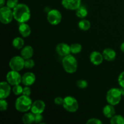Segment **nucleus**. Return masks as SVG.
<instances>
[{"label": "nucleus", "mask_w": 124, "mask_h": 124, "mask_svg": "<svg viewBox=\"0 0 124 124\" xmlns=\"http://www.w3.org/2000/svg\"><path fill=\"white\" fill-rule=\"evenodd\" d=\"M13 13L15 19L20 23L27 22L31 16L30 8L24 4H19L13 9Z\"/></svg>", "instance_id": "obj_1"}, {"label": "nucleus", "mask_w": 124, "mask_h": 124, "mask_svg": "<svg viewBox=\"0 0 124 124\" xmlns=\"http://www.w3.org/2000/svg\"><path fill=\"white\" fill-rule=\"evenodd\" d=\"M32 104L31 99L29 96L23 94L16 100L15 108L17 111L19 112H27L31 109Z\"/></svg>", "instance_id": "obj_2"}, {"label": "nucleus", "mask_w": 124, "mask_h": 124, "mask_svg": "<svg viewBox=\"0 0 124 124\" xmlns=\"http://www.w3.org/2000/svg\"><path fill=\"white\" fill-rule=\"evenodd\" d=\"M62 63L63 68L67 73H73L77 70V60L73 56L70 54L64 57Z\"/></svg>", "instance_id": "obj_3"}, {"label": "nucleus", "mask_w": 124, "mask_h": 124, "mask_svg": "<svg viewBox=\"0 0 124 124\" xmlns=\"http://www.w3.org/2000/svg\"><path fill=\"white\" fill-rule=\"evenodd\" d=\"M122 94L120 88H112L108 91L107 93V101L109 104L116 105L121 102Z\"/></svg>", "instance_id": "obj_4"}, {"label": "nucleus", "mask_w": 124, "mask_h": 124, "mask_svg": "<svg viewBox=\"0 0 124 124\" xmlns=\"http://www.w3.org/2000/svg\"><path fill=\"white\" fill-rule=\"evenodd\" d=\"M13 13L11 8L7 6H3L0 8V21L4 24H8L13 20Z\"/></svg>", "instance_id": "obj_5"}, {"label": "nucleus", "mask_w": 124, "mask_h": 124, "mask_svg": "<svg viewBox=\"0 0 124 124\" xmlns=\"http://www.w3.org/2000/svg\"><path fill=\"white\" fill-rule=\"evenodd\" d=\"M63 107L66 111L70 113L76 112L79 108L77 100L71 96H67L64 99Z\"/></svg>", "instance_id": "obj_6"}, {"label": "nucleus", "mask_w": 124, "mask_h": 124, "mask_svg": "<svg viewBox=\"0 0 124 124\" xmlns=\"http://www.w3.org/2000/svg\"><path fill=\"white\" fill-rule=\"evenodd\" d=\"M24 59L22 56H15L10 59L9 67L12 70L19 71L24 67Z\"/></svg>", "instance_id": "obj_7"}, {"label": "nucleus", "mask_w": 124, "mask_h": 124, "mask_svg": "<svg viewBox=\"0 0 124 124\" xmlns=\"http://www.w3.org/2000/svg\"><path fill=\"white\" fill-rule=\"evenodd\" d=\"M47 21L50 24L53 25H58L62 20L61 13L58 10H51L47 13Z\"/></svg>", "instance_id": "obj_8"}, {"label": "nucleus", "mask_w": 124, "mask_h": 124, "mask_svg": "<svg viewBox=\"0 0 124 124\" xmlns=\"http://www.w3.org/2000/svg\"><path fill=\"white\" fill-rule=\"evenodd\" d=\"M7 81L11 85H16L19 84L22 81V77L18 71H12L8 72L6 76Z\"/></svg>", "instance_id": "obj_9"}, {"label": "nucleus", "mask_w": 124, "mask_h": 124, "mask_svg": "<svg viewBox=\"0 0 124 124\" xmlns=\"http://www.w3.org/2000/svg\"><path fill=\"white\" fill-rule=\"evenodd\" d=\"M62 5L66 9L76 10L81 6V0H62Z\"/></svg>", "instance_id": "obj_10"}, {"label": "nucleus", "mask_w": 124, "mask_h": 124, "mask_svg": "<svg viewBox=\"0 0 124 124\" xmlns=\"http://www.w3.org/2000/svg\"><path fill=\"white\" fill-rule=\"evenodd\" d=\"M56 52L61 56H66L71 53L70 46L65 43H60L57 45Z\"/></svg>", "instance_id": "obj_11"}, {"label": "nucleus", "mask_w": 124, "mask_h": 124, "mask_svg": "<svg viewBox=\"0 0 124 124\" xmlns=\"http://www.w3.org/2000/svg\"><path fill=\"white\" fill-rule=\"evenodd\" d=\"M46 104L41 100H36L31 105V111L33 114L42 113L45 110Z\"/></svg>", "instance_id": "obj_12"}, {"label": "nucleus", "mask_w": 124, "mask_h": 124, "mask_svg": "<svg viewBox=\"0 0 124 124\" xmlns=\"http://www.w3.org/2000/svg\"><path fill=\"white\" fill-rule=\"evenodd\" d=\"M8 82H1L0 84V98L6 99L10 94L11 88Z\"/></svg>", "instance_id": "obj_13"}, {"label": "nucleus", "mask_w": 124, "mask_h": 124, "mask_svg": "<svg viewBox=\"0 0 124 124\" xmlns=\"http://www.w3.org/2000/svg\"><path fill=\"white\" fill-rule=\"evenodd\" d=\"M36 81L35 74L31 72H27L22 76L21 82L25 86H30Z\"/></svg>", "instance_id": "obj_14"}, {"label": "nucleus", "mask_w": 124, "mask_h": 124, "mask_svg": "<svg viewBox=\"0 0 124 124\" xmlns=\"http://www.w3.org/2000/svg\"><path fill=\"white\" fill-rule=\"evenodd\" d=\"M103 59H104V56L100 52H96V51L92 52L90 56V59L91 62L96 65H100L101 64H102Z\"/></svg>", "instance_id": "obj_15"}, {"label": "nucleus", "mask_w": 124, "mask_h": 124, "mask_svg": "<svg viewBox=\"0 0 124 124\" xmlns=\"http://www.w3.org/2000/svg\"><path fill=\"white\" fill-rule=\"evenodd\" d=\"M102 55L104 59L108 61H113L115 59L116 56V53L114 50L110 48H107L103 51Z\"/></svg>", "instance_id": "obj_16"}, {"label": "nucleus", "mask_w": 124, "mask_h": 124, "mask_svg": "<svg viewBox=\"0 0 124 124\" xmlns=\"http://www.w3.org/2000/svg\"><path fill=\"white\" fill-rule=\"evenodd\" d=\"M19 32L22 36L24 38L28 37L31 33V29L28 24L24 23H21L19 26Z\"/></svg>", "instance_id": "obj_17"}, {"label": "nucleus", "mask_w": 124, "mask_h": 124, "mask_svg": "<svg viewBox=\"0 0 124 124\" xmlns=\"http://www.w3.org/2000/svg\"><path fill=\"white\" fill-rule=\"evenodd\" d=\"M34 53L33 49L30 46H27L23 47L21 52V55L24 59H30L33 56Z\"/></svg>", "instance_id": "obj_18"}, {"label": "nucleus", "mask_w": 124, "mask_h": 124, "mask_svg": "<svg viewBox=\"0 0 124 124\" xmlns=\"http://www.w3.org/2000/svg\"><path fill=\"white\" fill-rule=\"evenodd\" d=\"M103 113L104 116L107 118H111L116 114L114 105H111V104L105 105L103 108Z\"/></svg>", "instance_id": "obj_19"}, {"label": "nucleus", "mask_w": 124, "mask_h": 124, "mask_svg": "<svg viewBox=\"0 0 124 124\" xmlns=\"http://www.w3.org/2000/svg\"><path fill=\"white\" fill-rule=\"evenodd\" d=\"M22 121L25 124H31L35 122V116L33 113H28L25 114L22 117Z\"/></svg>", "instance_id": "obj_20"}, {"label": "nucleus", "mask_w": 124, "mask_h": 124, "mask_svg": "<svg viewBox=\"0 0 124 124\" xmlns=\"http://www.w3.org/2000/svg\"><path fill=\"white\" fill-rule=\"evenodd\" d=\"M76 15L80 18H84L88 15V11L84 6H80L76 10Z\"/></svg>", "instance_id": "obj_21"}, {"label": "nucleus", "mask_w": 124, "mask_h": 124, "mask_svg": "<svg viewBox=\"0 0 124 124\" xmlns=\"http://www.w3.org/2000/svg\"><path fill=\"white\" fill-rule=\"evenodd\" d=\"M12 45H13L14 48H16V49H21V48H23V47H24V39L20 37L16 38L13 40Z\"/></svg>", "instance_id": "obj_22"}, {"label": "nucleus", "mask_w": 124, "mask_h": 124, "mask_svg": "<svg viewBox=\"0 0 124 124\" xmlns=\"http://www.w3.org/2000/svg\"><path fill=\"white\" fill-rule=\"evenodd\" d=\"M78 25L81 30L87 31L90 28L91 24L89 21L87 20V19H82L79 23Z\"/></svg>", "instance_id": "obj_23"}, {"label": "nucleus", "mask_w": 124, "mask_h": 124, "mask_svg": "<svg viewBox=\"0 0 124 124\" xmlns=\"http://www.w3.org/2000/svg\"><path fill=\"white\" fill-rule=\"evenodd\" d=\"M111 124H124V117L121 115H115L110 119Z\"/></svg>", "instance_id": "obj_24"}, {"label": "nucleus", "mask_w": 124, "mask_h": 124, "mask_svg": "<svg viewBox=\"0 0 124 124\" xmlns=\"http://www.w3.org/2000/svg\"><path fill=\"white\" fill-rule=\"evenodd\" d=\"M70 49H71V53H72L73 54H78L82 50V46L79 44H73L70 46Z\"/></svg>", "instance_id": "obj_25"}, {"label": "nucleus", "mask_w": 124, "mask_h": 124, "mask_svg": "<svg viewBox=\"0 0 124 124\" xmlns=\"http://www.w3.org/2000/svg\"><path fill=\"white\" fill-rule=\"evenodd\" d=\"M13 93H14L15 95L19 96L20 94H23V88L21 85H19V84L16 85H14V87H13V89H12Z\"/></svg>", "instance_id": "obj_26"}, {"label": "nucleus", "mask_w": 124, "mask_h": 124, "mask_svg": "<svg viewBox=\"0 0 124 124\" xmlns=\"http://www.w3.org/2000/svg\"><path fill=\"white\" fill-rule=\"evenodd\" d=\"M35 66V62L33 59L31 58L27 59H25V62H24V67L25 69H32Z\"/></svg>", "instance_id": "obj_27"}, {"label": "nucleus", "mask_w": 124, "mask_h": 124, "mask_svg": "<svg viewBox=\"0 0 124 124\" xmlns=\"http://www.w3.org/2000/svg\"><path fill=\"white\" fill-rule=\"evenodd\" d=\"M18 4H19L18 0H7V3H6L7 7H9L11 9H13L14 8H15Z\"/></svg>", "instance_id": "obj_28"}, {"label": "nucleus", "mask_w": 124, "mask_h": 124, "mask_svg": "<svg viewBox=\"0 0 124 124\" xmlns=\"http://www.w3.org/2000/svg\"><path fill=\"white\" fill-rule=\"evenodd\" d=\"M77 86L80 88H85L88 86V82L85 81V80L84 79H80L79 81H78L77 83Z\"/></svg>", "instance_id": "obj_29"}, {"label": "nucleus", "mask_w": 124, "mask_h": 124, "mask_svg": "<svg viewBox=\"0 0 124 124\" xmlns=\"http://www.w3.org/2000/svg\"><path fill=\"white\" fill-rule=\"evenodd\" d=\"M0 107H1V110L2 111L7 110L8 108V104L7 101L5 100V99H1L0 100Z\"/></svg>", "instance_id": "obj_30"}, {"label": "nucleus", "mask_w": 124, "mask_h": 124, "mask_svg": "<svg viewBox=\"0 0 124 124\" xmlns=\"http://www.w3.org/2000/svg\"><path fill=\"white\" fill-rule=\"evenodd\" d=\"M118 82L121 87H124V71L121 73L119 76Z\"/></svg>", "instance_id": "obj_31"}, {"label": "nucleus", "mask_w": 124, "mask_h": 124, "mask_svg": "<svg viewBox=\"0 0 124 124\" xmlns=\"http://www.w3.org/2000/svg\"><path fill=\"white\" fill-rule=\"evenodd\" d=\"M34 116H35V123H41V122L43 119V116L41 115V113L34 114Z\"/></svg>", "instance_id": "obj_32"}, {"label": "nucleus", "mask_w": 124, "mask_h": 124, "mask_svg": "<svg viewBox=\"0 0 124 124\" xmlns=\"http://www.w3.org/2000/svg\"><path fill=\"white\" fill-rule=\"evenodd\" d=\"M87 124H102V122L100 121L99 119L96 118H92L88 120L87 122Z\"/></svg>", "instance_id": "obj_33"}, {"label": "nucleus", "mask_w": 124, "mask_h": 124, "mask_svg": "<svg viewBox=\"0 0 124 124\" xmlns=\"http://www.w3.org/2000/svg\"><path fill=\"white\" fill-rule=\"evenodd\" d=\"M23 94L25 96H29L31 94V89L29 87V86H26L24 88H23Z\"/></svg>", "instance_id": "obj_34"}, {"label": "nucleus", "mask_w": 124, "mask_h": 124, "mask_svg": "<svg viewBox=\"0 0 124 124\" xmlns=\"http://www.w3.org/2000/svg\"><path fill=\"white\" fill-rule=\"evenodd\" d=\"M54 103L58 105H63L64 103V99L61 97H57L54 99Z\"/></svg>", "instance_id": "obj_35"}, {"label": "nucleus", "mask_w": 124, "mask_h": 124, "mask_svg": "<svg viewBox=\"0 0 124 124\" xmlns=\"http://www.w3.org/2000/svg\"><path fill=\"white\" fill-rule=\"evenodd\" d=\"M4 4H5V0H0V6H1V7H3Z\"/></svg>", "instance_id": "obj_36"}, {"label": "nucleus", "mask_w": 124, "mask_h": 124, "mask_svg": "<svg viewBox=\"0 0 124 124\" xmlns=\"http://www.w3.org/2000/svg\"><path fill=\"white\" fill-rule=\"evenodd\" d=\"M120 90H121L122 96H124V87H121V88H120Z\"/></svg>", "instance_id": "obj_37"}, {"label": "nucleus", "mask_w": 124, "mask_h": 124, "mask_svg": "<svg viewBox=\"0 0 124 124\" xmlns=\"http://www.w3.org/2000/svg\"><path fill=\"white\" fill-rule=\"evenodd\" d=\"M121 51H122V52H124V42L122 44H121Z\"/></svg>", "instance_id": "obj_38"}]
</instances>
